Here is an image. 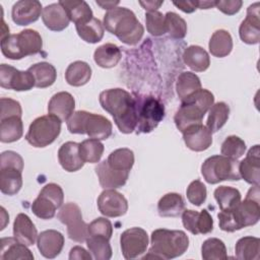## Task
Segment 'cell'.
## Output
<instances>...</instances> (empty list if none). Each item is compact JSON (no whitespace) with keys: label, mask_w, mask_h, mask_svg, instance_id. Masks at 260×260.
<instances>
[{"label":"cell","mask_w":260,"mask_h":260,"mask_svg":"<svg viewBox=\"0 0 260 260\" xmlns=\"http://www.w3.org/2000/svg\"><path fill=\"white\" fill-rule=\"evenodd\" d=\"M43 40L35 29H23L19 34L8 35L1 39V52L11 60H20L42 51Z\"/></svg>","instance_id":"5b68a950"},{"label":"cell","mask_w":260,"mask_h":260,"mask_svg":"<svg viewBox=\"0 0 260 260\" xmlns=\"http://www.w3.org/2000/svg\"><path fill=\"white\" fill-rule=\"evenodd\" d=\"M260 192L259 186L253 185L246 195L244 201L231 209L238 230L256 224L260 219Z\"/></svg>","instance_id":"30bf717a"},{"label":"cell","mask_w":260,"mask_h":260,"mask_svg":"<svg viewBox=\"0 0 260 260\" xmlns=\"http://www.w3.org/2000/svg\"><path fill=\"white\" fill-rule=\"evenodd\" d=\"M96 4L100 5L103 9L111 10L115 8L116 5L119 4V1H96Z\"/></svg>","instance_id":"680465c9"},{"label":"cell","mask_w":260,"mask_h":260,"mask_svg":"<svg viewBox=\"0 0 260 260\" xmlns=\"http://www.w3.org/2000/svg\"><path fill=\"white\" fill-rule=\"evenodd\" d=\"M110 240L102 236H88L86 246L91 256L95 260H109L112 257V248Z\"/></svg>","instance_id":"b9f144b4"},{"label":"cell","mask_w":260,"mask_h":260,"mask_svg":"<svg viewBox=\"0 0 260 260\" xmlns=\"http://www.w3.org/2000/svg\"><path fill=\"white\" fill-rule=\"evenodd\" d=\"M187 199L195 206H200L205 202L207 190L205 185L200 180L192 181L186 190Z\"/></svg>","instance_id":"681fc988"},{"label":"cell","mask_w":260,"mask_h":260,"mask_svg":"<svg viewBox=\"0 0 260 260\" xmlns=\"http://www.w3.org/2000/svg\"><path fill=\"white\" fill-rule=\"evenodd\" d=\"M246 151L245 141L236 135L228 136L221 144L220 153L224 156L239 159L244 155Z\"/></svg>","instance_id":"7dc6e473"},{"label":"cell","mask_w":260,"mask_h":260,"mask_svg":"<svg viewBox=\"0 0 260 260\" xmlns=\"http://www.w3.org/2000/svg\"><path fill=\"white\" fill-rule=\"evenodd\" d=\"M77 35L81 40L89 44H95L102 41L105 27L100 19L92 17L91 19L75 24Z\"/></svg>","instance_id":"d590c367"},{"label":"cell","mask_w":260,"mask_h":260,"mask_svg":"<svg viewBox=\"0 0 260 260\" xmlns=\"http://www.w3.org/2000/svg\"><path fill=\"white\" fill-rule=\"evenodd\" d=\"M98 208L107 217H119L128 210V201L123 194L115 189L104 190L98 198Z\"/></svg>","instance_id":"5bb4252c"},{"label":"cell","mask_w":260,"mask_h":260,"mask_svg":"<svg viewBox=\"0 0 260 260\" xmlns=\"http://www.w3.org/2000/svg\"><path fill=\"white\" fill-rule=\"evenodd\" d=\"M23 123L21 117L11 116L0 119V140L3 143H11L21 138Z\"/></svg>","instance_id":"4dcf8cb0"},{"label":"cell","mask_w":260,"mask_h":260,"mask_svg":"<svg viewBox=\"0 0 260 260\" xmlns=\"http://www.w3.org/2000/svg\"><path fill=\"white\" fill-rule=\"evenodd\" d=\"M59 220L67 226L68 237L77 243H83L88 237V224L82 219L79 206L68 202L61 206L58 212Z\"/></svg>","instance_id":"8fae6325"},{"label":"cell","mask_w":260,"mask_h":260,"mask_svg":"<svg viewBox=\"0 0 260 260\" xmlns=\"http://www.w3.org/2000/svg\"><path fill=\"white\" fill-rule=\"evenodd\" d=\"M0 85L16 91H26L35 86V78L30 72L20 71L10 65H0Z\"/></svg>","instance_id":"4fadbf2b"},{"label":"cell","mask_w":260,"mask_h":260,"mask_svg":"<svg viewBox=\"0 0 260 260\" xmlns=\"http://www.w3.org/2000/svg\"><path fill=\"white\" fill-rule=\"evenodd\" d=\"M184 63L195 72H203L210 65L208 53L200 46L192 45L185 49L183 53Z\"/></svg>","instance_id":"83f0119b"},{"label":"cell","mask_w":260,"mask_h":260,"mask_svg":"<svg viewBox=\"0 0 260 260\" xmlns=\"http://www.w3.org/2000/svg\"><path fill=\"white\" fill-rule=\"evenodd\" d=\"M243 5L241 0H216L215 7L226 15H234L240 11Z\"/></svg>","instance_id":"db71d44e"},{"label":"cell","mask_w":260,"mask_h":260,"mask_svg":"<svg viewBox=\"0 0 260 260\" xmlns=\"http://www.w3.org/2000/svg\"><path fill=\"white\" fill-rule=\"evenodd\" d=\"M61 121L49 114L35 119L25 134V140L34 147H46L52 144L61 132Z\"/></svg>","instance_id":"ba28073f"},{"label":"cell","mask_w":260,"mask_h":260,"mask_svg":"<svg viewBox=\"0 0 260 260\" xmlns=\"http://www.w3.org/2000/svg\"><path fill=\"white\" fill-rule=\"evenodd\" d=\"M241 40L248 45H256L260 41V13L259 2L250 5L247 9V16L239 27Z\"/></svg>","instance_id":"9a60e30c"},{"label":"cell","mask_w":260,"mask_h":260,"mask_svg":"<svg viewBox=\"0 0 260 260\" xmlns=\"http://www.w3.org/2000/svg\"><path fill=\"white\" fill-rule=\"evenodd\" d=\"M173 4L176 7H178L179 9H181L182 11L186 12V13H192L198 8L197 1H190V0H188V1H179V2L174 1Z\"/></svg>","instance_id":"9f6ffc18"},{"label":"cell","mask_w":260,"mask_h":260,"mask_svg":"<svg viewBox=\"0 0 260 260\" xmlns=\"http://www.w3.org/2000/svg\"><path fill=\"white\" fill-rule=\"evenodd\" d=\"M42 11L43 8L40 1L20 0L12 6L11 17L14 23L23 26L37 21L40 18Z\"/></svg>","instance_id":"e0dca14e"},{"label":"cell","mask_w":260,"mask_h":260,"mask_svg":"<svg viewBox=\"0 0 260 260\" xmlns=\"http://www.w3.org/2000/svg\"><path fill=\"white\" fill-rule=\"evenodd\" d=\"M107 162L114 170L130 173L134 165V153L126 147L118 148L109 154Z\"/></svg>","instance_id":"f35d334b"},{"label":"cell","mask_w":260,"mask_h":260,"mask_svg":"<svg viewBox=\"0 0 260 260\" xmlns=\"http://www.w3.org/2000/svg\"><path fill=\"white\" fill-rule=\"evenodd\" d=\"M0 167H13L23 171V159L17 152L6 150L0 155Z\"/></svg>","instance_id":"f5cc1de1"},{"label":"cell","mask_w":260,"mask_h":260,"mask_svg":"<svg viewBox=\"0 0 260 260\" xmlns=\"http://www.w3.org/2000/svg\"><path fill=\"white\" fill-rule=\"evenodd\" d=\"M150 244L149 254L143 259H174L187 251L189 238L183 231L157 229L151 233Z\"/></svg>","instance_id":"3957f363"},{"label":"cell","mask_w":260,"mask_h":260,"mask_svg":"<svg viewBox=\"0 0 260 260\" xmlns=\"http://www.w3.org/2000/svg\"><path fill=\"white\" fill-rule=\"evenodd\" d=\"M122 53L115 44L107 43L95 49L93 53L94 62L102 68H113L121 60Z\"/></svg>","instance_id":"1f68e13d"},{"label":"cell","mask_w":260,"mask_h":260,"mask_svg":"<svg viewBox=\"0 0 260 260\" xmlns=\"http://www.w3.org/2000/svg\"><path fill=\"white\" fill-rule=\"evenodd\" d=\"M38 231L35 223L25 213H18L13 222V237L24 244L31 246L38 239Z\"/></svg>","instance_id":"d4e9b609"},{"label":"cell","mask_w":260,"mask_h":260,"mask_svg":"<svg viewBox=\"0 0 260 260\" xmlns=\"http://www.w3.org/2000/svg\"><path fill=\"white\" fill-rule=\"evenodd\" d=\"M92 258V256L82 247L80 246H75L70 250L69 253V259L70 260H81V259H85V260H90Z\"/></svg>","instance_id":"11a10c76"},{"label":"cell","mask_w":260,"mask_h":260,"mask_svg":"<svg viewBox=\"0 0 260 260\" xmlns=\"http://www.w3.org/2000/svg\"><path fill=\"white\" fill-rule=\"evenodd\" d=\"M164 3V1H139V4L145 9L147 10V12L150 11H156L159 6Z\"/></svg>","instance_id":"6f0895ef"},{"label":"cell","mask_w":260,"mask_h":260,"mask_svg":"<svg viewBox=\"0 0 260 260\" xmlns=\"http://www.w3.org/2000/svg\"><path fill=\"white\" fill-rule=\"evenodd\" d=\"M2 260H15V259H27L32 260L34 255L31 251L25 246L13 238L1 239V254Z\"/></svg>","instance_id":"4316f807"},{"label":"cell","mask_w":260,"mask_h":260,"mask_svg":"<svg viewBox=\"0 0 260 260\" xmlns=\"http://www.w3.org/2000/svg\"><path fill=\"white\" fill-rule=\"evenodd\" d=\"M208 111L209 114L206 122V127L212 133L217 132L224 126L229 119L230 107L223 102H218L216 104H213Z\"/></svg>","instance_id":"ab89813d"},{"label":"cell","mask_w":260,"mask_h":260,"mask_svg":"<svg viewBox=\"0 0 260 260\" xmlns=\"http://www.w3.org/2000/svg\"><path fill=\"white\" fill-rule=\"evenodd\" d=\"M40 253L48 259L57 257L64 246V236L56 230H46L37 239Z\"/></svg>","instance_id":"ffe728a7"},{"label":"cell","mask_w":260,"mask_h":260,"mask_svg":"<svg viewBox=\"0 0 260 260\" xmlns=\"http://www.w3.org/2000/svg\"><path fill=\"white\" fill-rule=\"evenodd\" d=\"M75 109V100L67 91L55 93L48 104L49 114L57 117L61 122H67L73 115Z\"/></svg>","instance_id":"44dd1931"},{"label":"cell","mask_w":260,"mask_h":260,"mask_svg":"<svg viewBox=\"0 0 260 260\" xmlns=\"http://www.w3.org/2000/svg\"><path fill=\"white\" fill-rule=\"evenodd\" d=\"M239 171L241 179H244L248 184L258 185L260 183V150L256 144L251 147L246 157L239 162Z\"/></svg>","instance_id":"d6986e66"},{"label":"cell","mask_w":260,"mask_h":260,"mask_svg":"<svg viewBox=\"0 0 260 260\" xmlns=\"http://www.w3.org/2000/svg\"><path fill=\"white\" fill-rule=\"evenodd\" d=\"M208 48L212 56L217 58L226 57L233 50V39L231 34L225 29L215 30L209 40Z\"/></svg>","instance_id":"d6a6232c"},{"label":"cell","mask_w":260,"mask_h":260,"mask_svg":"<svg viewBox=\"0 0 260 260\" xmlns=\"http://www.w3.org/2000/svg\"><path fill=\"white\" fill-rule=\"evenodd\" d=\"M201 88L200 78L193 72H182L176 82V91L181 101L192 95Z\"/></svg>","instance_id":"74e56055"},{"label":"cell","mask_w":260,"mask_h":260,"mask_svg":"<svg viewBox=\"0 0 260 260\" xmlns=\"http://www.w3.org/2000/svg\"><path fill=\"white\" fill-rule=\"evenodd\" d=\"M95 174L98 176L100 185L104 189H117L124 186L129 178V172H122L112 169L107 159L101 161L95 167Z\"/></svg>","instance_id":"7402d4cb"},{"label":"cell","mask_w":260,"mask_h":260,"mask_svg":"<svg viewBox=\"0 0 260 260\" xmlns=\"http://www.w3.org/2000/svg\"><path fill=\"white\" fill-rule=\"evenodd\" d=\"M184 228L193 235L208 234L213 230V219L206 209L199 211L184 209L182 212Z\"/></svg>","instance_id":"2e32d148"},{"label":"cell","mask_w":260,"mask_h":260,"mask_svg":"<svg viewBox=\"0 0 260 260\" xmlns=\"http://www.w3.org/2000/svg\"><path fill=\"white\" fill-rule=\"evenodd\" d=\"M201 256L204 260H225L228 255L224 243L217 238L205 240L201 246Z\"/></svg>","instance_id":"f6af8a7d"},{"label":"cell","mask_w":260,"mask_h":260,"mask_svg":"<svg viewBox=\"0 0 260 260\" xmlns=\"http://www.w3.org/2000/svg\"><path fill=\"white\" fill-rule=\"evenodd\" d=\"M58 160L61 167L67 172H76L80 170L84 161L79 154V143L67 141L63 143L58 150Z\"/></svg>","instance_id":"cb8c5ba5"},{"label":"cell","mask_w":260,"mask_h":260,"mask_svg":"<svg viewBox=\"0 0 260 260\" xmlns=\"http://www.w3.org/2000/svg\"><path fill=\"white\" fill-rule=\"evenodd\" d=\"M91 77V67L84 61H74L65 71V79L72 86H82Z\"/></svg>","instance_id":"e575fe53"},{"label":"cell","mask_w":260,"mask_h":260,"mask_svg":"<svg viewBox=\"0 0 260 260\" xmlns=\"http://www.w3.org/2000/svg\"><path fill=\"white\" fill-rule=\"evenodd\" d=\"M185 209V202L179 193H167L157 203V211L161 217H178Z\"/></svg>","instance_id":"f1b7e54d"},{"label":"cell","mask_w":260,"mask_h":260,"mask_svg":"<svg viewBox=\"0 0 260 260\" xmlns=\"http://www.w3.org/2000/svg\"><path fill=\"white\" fill-rule=\"evenodd\" d=\"M35 78V86L45 88L51 86L57 78L56 68L48 62H40L31 65L28 69Z\"/></svg>","instance_id":"836d02e7"},{"label":"cell","mask_w":260,"mask_h":260,"mask_svg":"<svg viewBox=\"0 0 260 260\" xmlns=\"http://www.w3.org/2000/svg\"><path fill=\"white\" fill-rule=\"evenodd\" d=\"M166 28L169 36L173 39H183L187 34L186 21L177 13L169 11L165 14Z\"/></svg>","instance_id":"bcb514c9"},{"label":"cell","mask_w":260,"mask_h":260,"mask_svg":"<svg viewBox=\"0 0 260 260\" xmlns=\"http://www.w3.org/2000/svg\"><path fill=\"white\" fill-rule=\"evenodd\" d=\"M137 133H149L157 127L165 117L164 104L152 95L136 100Z\"/></svg>","instance_id":"9c48e42d"},{"label":"cell","mask_w":260,"mask_h":260,"mask_svg":"<svg viewBox=\"0 0 260 260\" xmlns=\"http://www.w3.org/2000/svg\"><path fill=\"white\" fill-rule=\"evenodd\" d=\"M214 198L220 210H230L241 202V193L237 188L219 186L214 190Z\"/></svg>","instance_id":"60d3db41"},{"label":"cell","mask_w":260,"mask_h":260,"mask_svg":"<svg viewBox=\"0 0 260 260\" xmlns=\"http://www.w3.org/2000/svg\"><path fill=\"white\" fill-rule=\"evenodd\" d=\"M42 19L46 27L54 31L65 29L70 22L66 10L59 3H52L43 8Z\"/></svg>","instance_id":"603a6c76"},{"label":"cell","mask_w":260,"mask_h":260,"mask_svg":"<svg viewBox=\"0 0 260 260\" xmlns=\"http://www.w3.org/2000/svg\"><path fill=\"white\" fill-rule=\"evenodd\" d=\"M102 108L112 115L120 132L132 133L136 128V100L123 88H110L100 93Z\"/></svg>","instance_id":"6da1fadb"},{"label":"cell","mask_w":260,"mask_h":260,"mask_svg":"<svg viewBox=\"0 0 260 260\" xmlns=\"http://www.w3.org/2000/svg\"><path fill=\"white\" fill-rule=\"evenodd\" d=\"M236 258L240 260H258L260 256V240L248 236L238 240L236 247Z\"/></svg>","instance_id":"8d00e7d4"},{"label":"cell","mask_w":260,"mask_h":260,"mask_svg":"<svg viewBox=\"0 0 260 260\" xmlns=\"http://www.w3.org/2000/svg\"><path fill=\"white\" fill-rule=\"evenodd\" d=\"M104 27L126 45H136L143 37L144 27L135 13L126 7H115L104 16Z\"/></svg>","instance_id":"7a4b0ae2"},{"label":"cell","mask_w":260,"mask_h":260,"mask_svg":"<svg viewBox=\"0 0 260 260\" xmlns=\"http://www.w3.org/2000/svg\"><path fill=\"white\" fill-rule=\"evenodd\" d=\"M197 4H198V8H200V9H209V8L215 6V1H207V0L198 1L197 0Z\"/></svg>","instance_id":"91938a15"},{"label":"cell","mask_w":260,"mask_h":260,"mask_svg":"<svg viewBox=\"0 0 260 260\" xmlns=\"http://www.w3.org/2000/svg\"><path fill=\"white\" fill-rule=\"evenodd\" d=\"M186 146L193 151H203L212 144V132L202 123L188 127L183 132Z\"/></svg>","instance_id":"ac0fdd59"},{"label":"cell","mask_w":260,"mask_h":260,"mask_svg":"<svg viewBox=\"0 0 260 260\" xmlns=\"http://www.w3.org/2000/svg\"><path fill=\"white\" fill-rule=\"evenodd\" d=\"M238 159L222 154L209 156L201 166V174L209 184H217L221 181H239L241 175Z\"/></svg>","instance_id":"52a82bcc"},{"label":"cell","mask_w":260,"mask_h":260,"mask_svg":"<svg viewBox=\"0 0 260 260\" xmlns=\"http://www.w3.org/2000/svg\"><path fill=\"white\" fill-rule=\"evenodd\" d=\"M22 187V171L13 167H0V191L5 195H15Z\"/></svg>","instance_id":"484cf974"},{"label":"cell","mask_w":260,"mask_h":260,"mask_svg":"<svg viewBox=\"0 0 260 260\" xmlns=\"http://www.w3.org/2000/svg\"><path fill=\"white\" fill-rule=\"evenodd\" d=\"M113 235V225L106 217H98L88 224V236H102L111 239Z\"/></svg>","instance_id":"f907efd6"},{"label":"cell","mask_w":260,"mask_h":260,"mask_svg":"<svg viewBox=\"0 0 260 260\" xmlns=\"http://www.w3.org/2000/svg\"><path fill=\"white\" fill-rule=\"evenodd\" d=\"M145 23L147 31L154 37L162 36L167 32L165 15L157 10L145 13Z\"/></svg>","instance_id":"c3c4849f"},{"label":"cell","mask_w":260,"mask_h":260,"mask_svg":"<svg viewBox=\"0 0 260 260\" xmlns=\"http://www.w3.org/2000/svg\"><path fill=\"white\" fill-rule=\"evenodd\" d=\"M57 208H59L58 204L49 196L41 192L31 204L32 213L41 219L53 218L56 214Z\"/></svg>","instance_id":"ee69618b"},{"label":"cell","mask_w":260,"mask_h":260,"mask_svg":"<svg viewBox=\"0 0 260 260\" xmlns=\"http://www.w3.org/2000/svg\"><path fill=\"white\" fill-rule=\"evenodd\" d=\"M67 129L72 134H86L89 138L106 140L112 135L113 125L102 115L77 111L67 121Z\"/></svg>","instance_id":"8992f818"},{"label":"cell","mask_w":260,"mask_h":260,"mask_svg":"<svg viewBox=\"0 0 260 260\" xmlns=\"http://www.w3.org/2000/svg\"><path fill=\"white\" fill-rule=\"evenodd\" d=\"M104 149V144L99 139L89 138L79 143V154L84 162H99L103 156Z\"/></svg>","instance_id":"7bdbcfd3"},{"label":"cell","mask_w":260,"mask_h":260,"mask_svg":"<svg viewBox=\"0 0 260 260\" xmlns=\"http://www.w3.org/2000/svg\"><path fill=\"white\" fill-rule=\"evenodd\" d=\"M1 112H0V119H4L11 116H19L22 115V110L20 104L12 99L9 98H1Z\"/></svg>","instance_id":"816d5d0a"},{"label":"cell","mask_w":260,"mask_h":260,"mask_svg":"<svg viewBox=\"0 0 260 260\" xmlns=\"http://www.w3.org/2000/svg\"><path fill=\"white\" fill-rule=\"evenodd\" d=\"M67 12L70 21L75 24L87 21L93 17L92 10L83 0H61L58 2Z\"/></svg>","instance_id":"f546056e"},{"label":"cell","mask_w":260,"mask_h":260,"mask_svg":"<svg viewBox=\"0 0 260 260\" xmlns=\"http://www.w3.org/2000/svg\"><path fill=\"white\" fill-rule=\"evenodd\" d=\"M213 104V93L205 88H200L192 95L182 101L180 108L174 116L178 130L183 132L192 125L200 124Z\"/></svg>","instance_id":"277c9868"},{"label":"cell","mask_w":260,"mask_h":260,"mask_svg":"<svg viewBox=\"0 0 260 260\" xmlns=\"http://www.w3.org/2000/svg\"><path fill=\"white\" fill-rule=\"evenodd\" d=\"M120 246L125 259L138 258L148 247L147 233L141 228H130L121 234Z\"/></svg>","instance_id":"7c38bea8"}]
</instances>
